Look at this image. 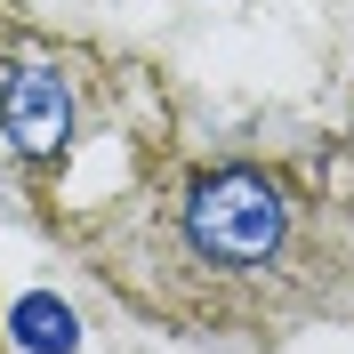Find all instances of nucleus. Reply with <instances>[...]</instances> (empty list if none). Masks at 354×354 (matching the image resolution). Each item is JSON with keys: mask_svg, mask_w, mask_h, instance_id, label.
<instances>
[{"mask_svg": "<svg viewBox=\"0 0 354 354\" xmlns=\"http://www.w3.org/2000/svg\"><path fill=\"white\" fill-rule=\"evenodd\" d=\"M185 234L218 266H266L282 250V194L250 169H209L185 194Z\"/></svg>", "mask_w": 354, "mask_h": 354, "instance_id": "1", "label": "nucleus"}, {"mask_svg": "<svg viewBox=\"0 0 354 354\" xmlns=\"http://www.w3.org/2000/svg\"><path fill=\"white\" fill-rule=\"evenodd\" d=\"M0 129H8L17 153L48 161V153L73 137V97H65V81H57L48 65H24L17 81L0 88Z\"/></svg>", "mask_w": 354, "mask_h": 354, "instance_id": "2", "label": "nucleus"}, {"mask_svg": "<svg viewBox=\"0 0 354 354\" xmlns=\"http://www.w3.org/2000/svg\"><path fill=\"white\" fill-rule=\"evenodd\" d=\"M17 338H24V346L41 338L48 354H57V346H73V330H65V314H57V306H24V314H17Z\"/></svg>", "mask_w": 354, "mask_h": 354, "instance_id": "3", "label": "nucleus"}]
</instances>
